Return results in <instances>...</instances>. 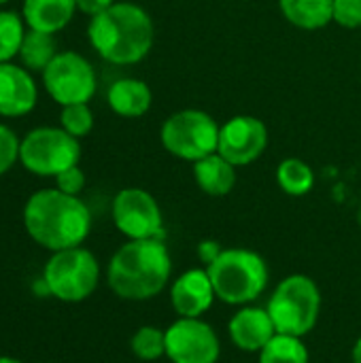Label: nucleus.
Instances as JSON below:
<instances>
[{"mask_svg": "<svg viewBox=\"0 0 361 363\" xmlns=\"http://www.w3.org/2000/svg\"><path fill=\"white\" fill-rule=\"evenodd\" d=\"M351 363H361V336L355 340L353 351H351Z\"/></svg>", "mask_w": 361, "mask_h": 363, "instance_id": "nucleus-31", "label": "nucleus"}, {"mask_svg": "<svg viewBox=\"0 0 361 363\" xmlns=\"http://www.w3.org/2000/svg\"><path fill=\"white\" fill-rule=\"evenodd\" d=\"M23 225L34 242L47 251L81 247L91 230V213L79 196L55 189H40L26 202Z\"/></svg>", "mask_w": 361, "mask_h": 363, "instance_id": "nucleus-2", "label": "nucleus"}, {"mask_svg": "<svg viewBox=\"0 0 361 363\" xmlns=\"http://www.w3.org/2000/svg\"><path fill=\"white\" fill-rule=\"evenodd\" d=\"M221 251H223V247H221L217 240H202V242L198 245V259H200V264H204V268H206V266H211V264L221 255Z\"/></svg>", "mask_w": 361, "mask_h": 363, "instance_id": "nucleus-29", "label": "nucleus"}, {"mask_svg": "<svg viewBox=\"0 0 361 363\" xmlns=\"http://www.w3.org/2000/svg\"><path fill=\"white\" fill-rule=\"evenodd\" d=\"M113 223L128 240L162 238L164 215L157 200L140 187H126L113 200Z\"/></svg>", "mask_w": 361, "mask_h": 363, "instance_id": "nucleus-11", "label": "nucleus"}, {"mask_svg": "<svg viewBox=\"0 0 361 363\" xmlns=\"http://www.w3.org/2000/svg\"><path fill=\"white\" fill-rule=\"evenodd\" d=\"M168 296L177 317H187V319L204 317L217 300L206 268H189L183 274H179L170 283Z\"/></svg>", "mask_w": 361, "mask_h": 363, "instance_id": "nucleus-13", "label": "nucleus"}, {"mask_svg": "<svg viewBox=\"0 0 361 363\" xmlns=\"http://www.w3.org/2000/svg\"><path fill=\"white\" fill-rule=\"evenodd\" d=\"M47 363H51V362H47Z\"/></svg>", "mask_w": 361, "mask_h": 363, "instance_id": "nucleus-34", "label": "nucleus"}, {"mask_svg": "<svg viewBox=\"0 0 361 363\" xmlns=\"http://www.w3.org/2000/svg\"><path fill=\"white\" fill-rule=\"evenodd\" d=\"M260 363H311V353L304 338L289 334H274L272 340L257 353Z\"/></svg>", "mask_w": 361, "mask_h": 363, "instance_id": "nucleus-20", "label": "nucleus"}, {"mask_svg": "<svg viewBox=\"0 0 361 363\" xmlns=\"http://www.w3.org/2000/svg\"><path fill=\"white\" fill-rule=\"evenodd\" d=\"M60 121H62V128L70 136L81 138V136H87L91 132L94 113L87 104H66V106H62Z\"/></svg>", "mask_w": 361, "mask_h": 363, "instance_id": "nucleus-25", "label": "nucleus"}, {"mask_svg": "<svg viewBox=\"0 0 361 363\" xmlns=\"http://www.w3.org/2000/svg\"><path fill=\"white\" fill-rule=\"evenodd\" d=\"M268 147V128L253 115L230 117L219 130L217 153L223 155L236 168L249 166L262 157Z\"/></svg>", "mask_w": 361, "mask_h": 363, "instance_id": "nucleus-12", "label": "nucleus"}, {"mask_svg": "<svg viewBox=\"0 0 361 363\" xmlns=\"http://www.w3.org/2000/svg\"><path fill=\"white\" fill-rule=\"evenodd\" d=\"M23 34L21 17L13 11H0V64L9 62L13 55H19Z\"/></svg>", "mask_w": 361, "mask_h": 363, "instance_id": "nucleus-24", "label": "nucleus"}, {"mask_svg": "<svg viewBox=\"0 0 361 363\" xmlns=\"http://www.w3.org/2000/svg\"><path fill=\"white\" fill-rule=\"evenodd\" d=\"M43 281L51 298L77 304L87 300L100 283V264L83 247L55 251L43 270Z\"/></svg>", "mask_w": 361, "mask_h": 363, "instance_id": "nucleus-6", "label": "nucleus"}, {"mask_svg": "<svg viewBox=\"0 0 361 363\" xmlns=\"http://www.w3.org/2000/svg\"><path fill=\"white\" fill-rule=\"evenodd\" d=\"M221 125L204 111L185 108L166 117L160 130L162 147L183 162H198L217 153Z\"/></svg>", "mask_w": 361, "mask_h": 363, "instance_id": "nucleus-7", "label": "nucleus"}, {"mask_svg": "<svg viewBox=\"0 0 361 363\" xmlns=\"http://www.w3.org/2000/svg\"><path fill=\"white\" fill-rule=\"evenodd\" d=\"M81 145L64 128H36L19 145V162L32 174L57 177L79 166Z\"/></svg>", "mask_w": 361, "mask_h": 363, "instance_id": "nucleus-8", "label": "nucleus"}, {"mask_svg": "<svg viewBox=\"0 0 361 363\" xmlns=\"http://www.w3.org/2000/svg\"><path fill=\"white\" fill-rule=\"evenodd\" d=\"M130 351L140 362H157L166 357V330L157 325H143L130 338Z\"/></svg>", "mask_w": 361, "mask_h": 363, "instance_id": "nucleus-23", "label": "nucleus"}, {"mask_svg": "<svg viewBox=\"0 0 361 363\" xmlns=\"http://www.w3.org/2000/svg\"><path fill=\"white\" fill-rule=\"evenodd\" d=\"M0 363H23V362H19V359H15V357H0Z\"/></svg>", "mask_w": 361, "mask_h": 363, "instance_id": "nucleus-32", "label": "nucleus"}, {"mask_svg": "<svg viewBox=\"0 0 361 363\" xmlns=\"http://www.w3.org/2000/svg\"><path fill=\"white\" fill-rule=\"evenodd\" d=\"M194 179L200 191H204L206 196L221 198L234 189L238 174H236V166L230 164L223 155L211 153L194 162Z\"/></svg>", "mask_w": 361, "mask_h": 363, "instance_id": "nucleus-16", "label": "nucleus"}, {"mask_svg": "<svg viewBox=\"0 0 361 363\" xmlns=\"http://www.w3.org/2000/svg\"><path fill=\"white\" fill-rule=\"evenodd\" d=\"M274 334L277 330L266 306H238V311L228 321V338L243 353L257 355L272 340Z\"/></svg>", "mask_w": 361, "mask_h": 363, "instance_id": "nucleus-14", "label": "nucleus"}, {"mask_svg": "<svg viewBox=\"0 0 361 363\" xmlns=\"http://www.w3.org/2000/svg\"><path fill=\"white\" fill-rule=\"evenodd\" d=\"M55 185L60 191H64L68 196H79L85 187V174L79 166H72L55 177Z\"/></svg>", "mask_w": 361, "mask_h": 363, "instance_id": "nucleus-28", "label": "nucleus"}, {"mask_svg": "<svg viewBox=\"0 0 361 363\" xmlns=\"http://www.w3.org/2000/svg\"><path fill=\"white\" fill-rule=\"evenodd\" d=\"M334 21L343 28H361V0H334Z\"/></svg>", "mask_w": 361, "mask_h": 363, "instance_id": "nucleus-27", "label": "nucleus"}, {"mask_svg": "<svg viewBox=\"0 0 361 363\" xmlns=\"http://www.w3.org/2000/svg\"><path fill=\"white\" fill-rule=\"evenodd\" d=\"M206 270L213 281L217 300L236 308L255 304L270 281L266 259L257 251L245 247L223 249L221 255L211 266H206Z\"/></svg>", "mask_w": 361, "mask_h": 363, "instance_id": "nucleus-4", "label": "nucleus"}, {"mask_svg": "<svg viewBox=\"0 0 361 363\" xmlns=\"http://www.w3.org/2000/svg\"><path fill=\"white\" fill-rule=\"evenodd\" d=\"M277 183L287 196L300 198L315 187V172L304 160L287 157L277 168Z\"/></svg>", "mask_w": 361, "mask_h": 363, "instance_id": "nucleus-21", "label": "nucleus"}, {"mask_svg": "<svg viewBox=\"0 0 361 363\" xmlns=\"http://www.w3.org/2000/svg\"><path fill=\"white\" fill-rule=\"evenodd\" d=\"M74 2H77V9H79L81 13L89 15V17L102 13V11H106L111 4H115V0H74Z\"/></svg>", "mask_w": 361, "mask_h": 363, "instance_id": "nucleus-30", "label": "nucleus"}, {"mask_svg": "<svg viewBox=\"0 0 361 363\" xmlns=\"http://www.w3.org/2000/svg\"><path fill=\"white\" fill-rule=\"evenodd\" d=\"M172 277V255L164 238L128 240L121 245L109 266L106 283L111 291L128 302H147L160 296Z\"/></svg>", "mask_w": 361, "mask_h": 363, "instance_id": "nucleus-1", "label": "nucleus"}, {"mask_svg": "<svg viewBox=\"0 0 361 363\" xmlns=\"http://www.w3.org/2000/svg\"><path fill=\"white\" fill-rule=\"evenodd\" d=\"M4 2H6V0H0V4H4Z\"/></svg>", "mask_w": 361, "mask_h": 363, "instance_id": "nucleus-33", "label": "nucleus"}, {"mask_svg": "<svg viewBox=\"0 0 361 363\" xmlns=\"http://www.w3.org/2000/svg\"><path fill=\"white\" fill-rule=\"evenodd\" d=\"M43 83L47 94L62 106L87 104L96 94V72L91 64L74 51L57 53L43 70Z\"/></svg>", "mask_w": 361, "mask_h": 363, "instance_id": "nucleus-9", "label": "nucleus"}, {"mask_svg": "<svg viewBox=\"0 0 361 363\" xmlns=\"http://www.w3.org/2000/svg\"><path fill=\"white\" fill-rule=\"evenodd\" d=\"M266 311L277 334L309 336L321 315V289L306 274H289L274 287Z\"/></svg>", "mask_w": 361, "mask_h": 363, "instance_id": "nucleus-5", "label": "nucleus"}, {"mask_svg": "<svg viewBox=\"0 0 361 363\" xmlns=\"http://www.w3.org/2000/svg\"><path fill=\"white\" fill-rule=\"evenodd\" d=\"M55 55H57V49H55L53 34L38 32V30H30L23 34L19 57L23 66H28L30 70H45Z\"/></svg>", "mask_w": 361, "mask_h": 363, "instance_id": "nucleus-22", "label": "nucleus"}, {"mask_svg": "<svg viewBox=\"0 0 361 363\" xmlns=\"http://www.w3.org/2000/svg\"><path fill=\"white\" fill-rule=\"evenodd\" d=\"M87 36L100 57L117 66H130L149 55L155 40V26L143 6L115 2L89 19Z\"/></svg>", "mask_w": 361, "mask_h": 363, "instance_id": "nucleus-3", "label": "nucleus"}, {"mask_svg": "<svg viewBox=\"0 0 361 363\" xmlns=\"http://www.w3.org/2000/svg\"><path fill=\"white\" fill-rule=\"evenodd\" d=\"M283 17L300 30H321L334 21V0H279Z\"/></svg>", "mask_w": 361, "mask_h": 363, "instance_id": "nucleus-19", "label": "nucleus"}, {"mask_svg": "<svg viewBox=\"0 0 361 363\" xmlns=\"http://www.w3.org/2000/svg\"><path fill=\"white\" fill-rule=\"evenodd\" d=\"M19 140L15 132L0 123V174L11 170V166L19 160Z\"/></svg>", "mask_w": 361, "mask_h": 363, "instance_id": "nucleus-26", "label": "nucleus"}, {"mask_svg": "<svg viewBox=\"0 0 361 363\" xmlns=\"http://www.w3.org/2000/svg\"><path fill=\"white\" fill-rule=\"evenodd\" d=\"M166 357L172 363H217L221 340L202 317H177L166 328Z\"/></svg>", "mask_w": 361, "mask_h": 363, "instance_id": "nucleus-10", "label": "nucleus"}, {"mask_svg": "<svg viewBox=\"0 0 361 363\" xmlns=\"http://www.w3.org/2000/svg\"><path fill=\"white\" fill-rule=\"evenodd\" d=\"M74 11V0H23V21L30 26V30L47 34L66 28Z\"/></svg>", "mask_w": 361, "mask_h": 363, "instance_id": "nucleus-17", "label": "nucleus"}, {"mask_svg": "<svg viewBox=\"0 0 361 363\" xmlns=\"http://www.w3.org/2000/svg\"><path fill=\"white\" fill-rule=\"evenodd\" d=\"M36 85L23 68L9 62L0 64V115H28L36 104Z\"/></svg>", "mask_w": 361, "mask_h": 363, "instance_id": "nucleus-15", "label": "nucleus"}, {"mask_svg": "<svg viewBox=\"0 0 361 363\" xmlns=\"http://www.w3.org/2000/svg\"><path fill=\"white\" fill-rule=\"evenodd\" d=\"M106 100L113 113H117L119 117L134 119L143 117L151 108L153 94L149 85L140 79H119L109 87Z\"/></svg>", "mask_w": 361, "mask_h": 363, "instance_id": "nucleus-18", "label": "nucleus"}]
</instances>
